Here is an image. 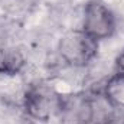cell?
Listing matches in <instances>:
<instances>
[{
	"label": "cell",
	"mask_w": 124,
	"mask_h": 124,
	"mask_svg": "<svg viewBox=\"0 0 124 124\" xmlns=\"http://www.w3.org/2000/svg\"><path fill=\"white\" fill-rule=\"evenodd\" d=\"M58 52L66 65L82 68L97 56L98 40L91 38L82 29H74L66 32L59 39Z\"/></svg>",
	"instance_id": "obj_1"
},
{
	"label": "cell",
	"mask_w": 124,
	"mask_h": 124,
	"mask_svg": "<svg viewBox=\"0 0 124 124\" xmlns=\"http://www.w3.org/2000/svg\"><path fill=\"white\" fill-rule=\"evenodd\" d=\"M116 29V19L113 12L101 0H91L84 9L82 31L95 40L110 38Z\"/></svg>",
	"instance_id": "obj_3"
},
{
	"label": "cell",
	"mask_w": 124,
	"mask_h": 124,
	"mask_svg": "<svg viewBox=\"0 0 124 124\" xmlns=\"http://www.w3.org/2000/svg\"><path fill=\"white\" fill-rule=\"evenodd\" d=\"M113 77L118 78V79H124V52L120 54L116 61H114V68H113Z\"/></svg>",
	"instance_id": "obj_5"
},
{
	"label": "cell",
	"mask_w": 124,
	"mask_h": 124,
	"mask_svg": "<svg viewBox=\"0 0 124 124\" xmlns=\"http://www.w3.org/2000/svg\"><path fill=\"white\" fill-rule=\"evenodd\" d=\"M26 63L23 54L13 46L0 49V74L1 75H17Z\"/></svg>",
	"instance_id": "obj_4"
},
{
	"label": "cell",
	"mask_w": 124,
	"mask_h": 124,
	"mask_svg": "<svg viewBox=\"0 0 124 124\" xmlns=\"http://www.w3.org/2000/svg\"><path fill=\"white\" fill-rule=\"evenodd\" d=\"M62 100L55 94V91L43 84L32 85L25 93L23 107L26 114L32 120L48 121L56 110H61Z\"/></svg>",
	"instance_id": "obj_2"
}]
</instances>
